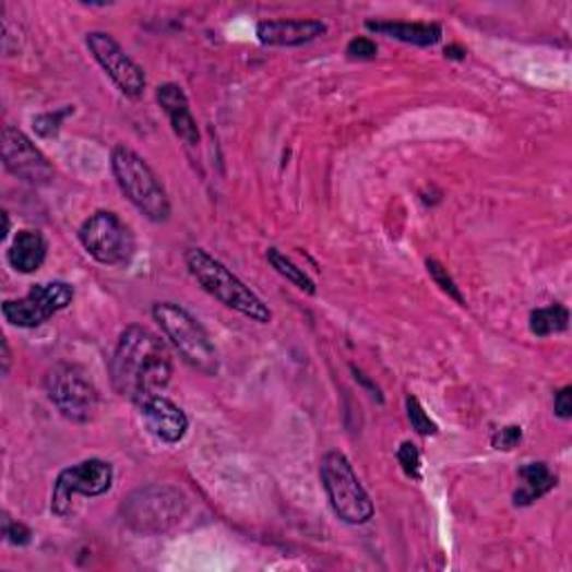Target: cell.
Wrapping results in <instances>:
<instances>
[{"label": "cell", "mask_w": 572, "mask_h": 572, "mask_svg": "<svg viewBox=\"0 0 572 572\" xmlns=\"http://www.w3.org/2000/svg\"><path fill=\"white\" fill-rule=\"evenodd\" d=\"M320 481L336 516L349 526H365L373 516V503L362 488L349 458L331 450L320 461Z\"/></svg>", "instance_id": "obj_4"}, {"label": "cell", "mask_w": 572, "mask_h": 572, "mask_svg": "<svg viewBox=\"0 0 572 572\" xmlns=\"http://www.w3.org/2000/svg\"><path fill=\"white\" fill-rule=\"evenodd\" d=\"M186 266L198 279V284L206 294H211L215 300H219L224 307L251 318L253 322L269 324L273 313L264 305V300L251 291L249 286L237 277L230 269H226L219 260H215L204 249H190L186 253Z\"/></svg>", "instance_id": "obj_2"}, {"label": "cell", "mask_w": 572, "mask_h": 572, "mask_svg": "<svg viewBox=\"0 0 572 572\" xmlns=\"http://www.w3.org/2000/svg\"><path fill=\"white\" fill-rule=\"evenodd\" d=\"M405 407H407V418L412 422V427L416 429V434L420 437H434L439 432L437 422L427 416V412L422 409L420 401L416 396H407L405 401Z\"/></svg>", "instance_id": "obj_21"}, {"label": "cell", "mask_w": 572, "mask_h": 572, "mask_svg": "<svg viewBox=\"0 0 572 572\" xmlns=\"http://www.w3.org/2000/svg\"><path fill=\"white\" fill-rule=\"evenodd\" d=\"M570 311L563 305H550L531 313V331L539 338H548L552 333L568 329Z\"/></svg>", "instance_id": "obj_19"}, {"label": "cell", "mask_w": 572, "mask_h": 572, "mask_svg": "<svg viewBox=\"0 0 572 572\" xmlns=\"http://www.w3.org/2000/svg\"><path fill=\"white\" fill-rule=\"evenodd\" d=\"M136 407H139L143 422H146V427H148V432L153 437H157L159 441L172 445V443H179L186 437L188 416L170 398L155 394L146 401H141Z\"/></svg>", "instance_id": "obj_13"}, {"label": "cell", "mask_w": 572, "mask_h": 572, "mask_svg": "<svg viewBox=\"0 0 572 572\" xmlns=\"http://www.w3.org/2000/svg\"><path fill=\"white\" fill-rule=\"evenodd\" d=\"M45 255H47L45 237L38 230L23 228V230L16 233L14 242L8 251V262L14 271L29 275V273H34L43 266Z\"/></svg>", "instance_id": "obj_17"}, {"label": "cell", "mask_w": 572, "mask_h": 572, "mask_svg": "<svg viewBox=\"0 0 572 572\" xmlns=\"http://www.w3.org/2000/svg\"><path fill=\"white\" fill-rule=\"evenodd\" d=\"M153 318L190 367L206 376L217 373L219 360L215 345L211 343L206 329L183 307L175 302H157L153 307Z\"/></svg>", "instance_id": "obj_5"}, {"label": "cell", "mask_w": 572, "mask_h": 572, "mask_svg": "<svg viewBox=\"0 0 572 572\" xmlns=\"http://www.w3.org/2000/svg\"><path fill=\"white\" fill-rule=\"evenodd\" d=\"M555 414L563 420L572 416V388H563L555 394Z\"/></svg>", "instance_id": "obj_28"}, {"label": "cell", "mask_w": 572, "mask_h": 572, "mask_svg": "<svg viewBox=\"0 0 572 572\" xmlns=\"http://www.w3.org/2000/svg\"><path fill=\"white\" fill-rule=\"evenodd\" d=\"M396 458H398L403 472L409 476V479L420 481V452H418V448H416L414 443L405 441V443L398 448Z\"/></svg>", "instance_id": "obj_24"}, {"label": "cell", "mask_w": 572, "mask_h": 572, "mask_svg": "<svg viewBox=\"0 0 572 572\" xmlns=\"http://www.w3.org/2000/svg\"><path fill=\"white\" fill-rule=\"evenodd\" d=\"M557 488V474L546 463H526L519 469L514 505H531Z\"/></svg>", "instance_id": "obj_18"}, {"label": "cell", "mask_w": 572, "mask_h": 572, "mask_svg": "<svg viewBox=\"0 0 572 572\" xmlns=\"http://www.w3.org/2000/svg\"><path fill=\"white\" fill-rule=\"evenodd\" d=\"M115 469L108 461L87 458L76 465L65 467L55 481L52 490V512L68 516L74 497H102L112 488Z\"/></svg>", "instance_id": "obj_9"}, {"label": "cell", "mask_w": 572, "mask_h": 572, "mask_svg": "<svg viewBox=\"0 0 572 572\" xmlns=\"http://www.w3.org/2000/svg\"><path fill=\"white\" fill-rule=\"evenodd\" d=\"M110 166L121 193L139 213L157 224L170 217V200L166 188L146 159L128 146H117L112 151Z\"/></svg>", "instance_id": "obj_3"}, {"label": "cell", "mask_w": 572, "mask_h": 572, "mask_svg": "<svg viewBox=\"0 0 572 572\" xmlns=\"http://www.w3.org/2000/svg\"><path fill=\"white\" fill-rule=\"evenodd\" d=\"M326 34V25L315 19H279L262 21L258 25V38L273 47H296L311 43Z\"/></svg>", "instance_id": "obj_15"}, {"label": "cell", "mask_w": 572, "mask_h": 572, "mask_svg": "<svg viewBox=\"0 0 572 572\" xmlns=\"http://www.w3.org/2000/svg\"><path fill=\"white\" fill-rule=\"evenodd\" d=\"M74 300V286L68 282L34 284L29 294L3 302V318L19 329H36Z\"/></svg>", "instance_id": "obj_10"}, {"label": "cell", "mask_w": 572, "mask_h": 572, "mask_svg": "<svg viewBox=\"0 0 572 572\" xmlns=\"http://www.w3.org/2000/svg\"><path fill=\"white\" fill-rule=\"evenodd\" d=\"M157 104L166 112V117L172 126V132L186 143V146H190V148L200 146L202 136H200L198 121H195L193 112H190L186 92L177 83H164V85L157 87Z\"/></svg>", "instance_id": "obj_14"}, {"label": "cell", "mask_w": 572, "mask_h": 572, "mask_svg": "<svg viewBox=\"0 0 572 572\" xmlns=\"http://www.w3.org/2000/svg\"><path fill=\"white\" fill-rule=\"evenodd\" d=\"M45 392L52 405L72 422H87L97 414L99 392L76 365L59 362L47 371Z\"/></svg>", "instance_id": "obj_7"}, {"label": "cell", "mask_w": 572, "mask_h": 572, "mask_svg": "<svg viewBox=\"0 0 572 572\" xmlns=\"http://www.w3.org/2000/svg\"><path fill=\"white\" fill-rule=\"evenodd\" d=\"M87 50L92 52L104 72L115 81V85L130 99H136L146 90V72L136 65L123 50L121 45L106 32H90L85 38Z\"/></svg>", "instance_id": "obj_11"}, {"label": "cell", "mask_w": 572, "mask_h": 572, "mask_svg": "<svg viewBox=\"0 0 572 572\" xmlns=\"http://www.w3.org/2000/svg\"><path fill=\"white\" fill-rule=\"evenodd\" d=\"M523 439V432L519 425H508V427H501L499 432L492 437V448L494 450H503V452H510L514 450Z\"/></svg>", "instance_id": "obj_25"}, {"label": "cell", "mask_w": 572, "mask_h": 572, "mask_svg": "<svg viewBox=\"0 0 572 572\" xmlns=\"http://www.w3.org/2000/svg\"><path fill=\"white\" fill-rule=\"evenodd\" d=\"M365 27L373 34H383L409 45L429 47L437 45L443 36L441 25L437 23H401V21H367Z\"/></svg>", "instance_id": "obj_16"}, {"label": "cell", "mask_w": 572, "mask_h": 572, "mask_svg": "<svg viewBox=\"0 0 572 572\" xmlns=\"http://www.w3.org/2000/svg\"><path fill=\"white\" fill-rule=\"evenodd\" d=\"M0 148H3V164L14 177L32 186H43L52 181V164L47 162V157L36 148V143L19 128L8 126L3 130V143H0Z\"/></svg>", "instance_id": "obj_12"}, {"label": "cell", "mask_w": 572, "mask_h": 572, "mask_svg": "<svg viewBox=\"0 0 572 572\" xmlns=\"http://www.w3.org/2000/svg\"><path fill=\"white\" fill-rule=\"evenodd\" d=\"M427 273L432 275V279L437 282V286H441V291H443V294H448L450 298H454L461 307L467 305L465 298H463V294H461V289L456 286V282L452 279V275L448 273V269H445L441 262H437V260H427Z\"/></svg>", "instance_id": "obj_22"}, {"label": "cell", "mask_w": 572, "mask_h": 572, "mask_svg": "<svg viewBox=\"0 0 572 572\" xmlns=\"http://www.w3.org/2000/svg\"><path fill=\"white\" fill-rule=\"evenodd\" d=\"M445 55H448L450 59H465V52L461 50V47H456V45L448 47V50H445Z\"/></svg>", "instance_id": "obj_30"}, {"label": "cell", "mask_w": 572, "mask_h": 572, "mask_svg": "<svg viewBox=\"0 0 572 572\" xmlns=\"http://www.w3.org/2000/svg\"><path fill=\"white\" fill-rule=\"evenodd\" d=\"M266 260L271 262V266H273L282 277H286L294 286H298L300 291H305V294H309V296L315 294V282L305 273V269H300L298 264H294L284 253H279L277 249H269V251H266Z\"/></svg>", "instance_id": "obj_20"}, {"label": "cell", "mask_w": 572, "mask_h": 572, "mask_svg": "<svg viewBox=\"0 0 572 572\" xmlns=\"http://www.w3.org/2000/svg\"><path fill=\"white\" fill-rule=\"evenodd\" d=\"M186 497L168 486H148L128 497L123 519L141 535H159L170 531L186 514Z\"/></svg>", "instance_id": "obj_6"}, {"label": "cell", "mask_w": 572, "mask_h": 572, "mask_svg": "<svg viewBox=\"0 0 572 572\" xmlns=\"http://www.w3.org/2000/svg\"><path fill=\"white\" fill-rule=\"evenodd\" d=\"M3 535L12 546H27L32 541V531L25 526V523H16L8 514L3 519Z\"/></svg>", "instance_id": "obj_27"}, {"label": "cell", "mask_w": 572, "mask_h": 572, "mask_svg": "<svg viewBox=\"0 0 572 572\" xmlns=\"http://www.w3.org/2000/svg\"><path fill=\"white\" fill-rule=\"evenodd\" d=\"M79 242L94 260L106 266L128 264L136 249L130 226L110 211L90 215L79 228Z\"/></svg>", "instance_id": "obj_8"}, {"label": "cell", "mask_w": 572, "mask_h": 572, "mask_svg": "<svg viewBox=\"0 0 572 572\" xmlns=\"http://www.w3.org/2000/svg\"><path fill=\"white\" fill-rule=\"evenodd\" d=\"M110 376L117 394L139 405L168 388L172 362L166 345L151 329L132 324L117 343L110 360Z\"/></svg>", "instance_id": "obj_1"}, {"label": "cell", "mask_w": 572, "mask_h": 572, "mask_svg": "<svg viewBox=\"0 0 572 572\" xmlns=\"http://www.w3.org/2000/svg\"><path fill=\"white\" fill-rule=\"evenodd\" d=\"M10 362H12V354H10V345L8 341H3V371H10Z\"/></svg>", "instance_id": "obj_29"}, {"label": "cell", "mask_w": 572, "mask_h": 572, "mask_svg": "<svg viewBox=\"0 0 572 572\" xmlns=\"http://www.w3.org/2000/svg\"><path fill=\"white\" fill-rule=\"evenodd\" d=\"M378 55V45L371 38L358 36L354 40H349L347 45V57L349 59H358V61H371Z\"/></svg>", "instance_id": "obj_26"}, {"label": "cell", "mask_w": 572, "mask_h": 572, "mask_svg": "<svg viewBox=\"0 0 572 572\" xmlns=\"http://www.w3.org/2000/svg\"><path fill=\"white\" fill-rule=\"evenodd\" d=\"M72 112H74V108L68 106V108H63V110H57V112H45V115L36 117V119H34V130H36V134L43 136V139L55 136V134L61 130L63 121H65Z\"/></svg>", "instance_id": "obj_23"}]
</instances>
